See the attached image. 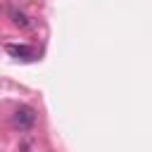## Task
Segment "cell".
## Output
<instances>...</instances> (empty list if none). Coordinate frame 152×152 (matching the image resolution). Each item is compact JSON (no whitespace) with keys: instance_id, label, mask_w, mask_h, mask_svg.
I'll use <instances>...</instances> for the list:
<instances>
[{"instance_id":"obj_1","label":"cell","mask_w":152,"mask_h":152,"mask_svg":"<svg viewBox=\"0 0 152 152\" xmlns=\"http://www.w3.org/2000/svg\"><path fill=\"white\" fill-rule=\"evenodd\" d=\"M33 121H36V112H33L31 107H17V112H14V126H19V128H31Z\"/></svg>"},{"instance_id":"obj_2","label":"cell","mask_w":152,"mask_h":152,"mask_svg":"<svg viewBox=\"0 0 152 152\" xmlns=\"http://www.w3.org/2000/svg\"><path fill=\"white\" fill-rule=\"evenodd\" d=\"M5 50H7L12 57H17V59H36V50H33L31 45H17V43H7V45H5Z\"/></svg>"},{"instance_id":"obj_3","label":"cell","mask_w":152,"mask_h":152,"mask_svg":"<svg viewBox=\"0 0 152 152\" xmlns=\"http://www.w3.org/2000/svg\"><path fill=\"white\" fill-rule=\"evenodd\" d=\"M10 17H12V24H14V26H21V28H28V26H31V21H28V17H26L24 12L12 10V12H10Z\"/></svg>"}]
</instances>
